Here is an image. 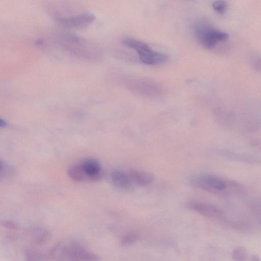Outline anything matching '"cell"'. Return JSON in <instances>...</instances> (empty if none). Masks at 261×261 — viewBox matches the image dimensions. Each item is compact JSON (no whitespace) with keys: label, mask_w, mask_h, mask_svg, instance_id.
I'll use <instances>...</instances> for the list:
<instances>
[{"label":"cell","mask_w":261,"mask_h":261,"mask_svg":"<svg viewBox=\"0 0 261 261\" xmlns=\"http://www.w3.org/2000/svg\"><path fill=\"white\" fill-rule=\"evenodd\" d=\"M51 256L57 260H98L96 254L74 241H63L59 243L51 252Z\"/></svg>","instance_id":"obj_3"},{"label":"cell","mask_w":261,"mask_h":261,"mask_svg":"<svg viewBox=\"0 0 261 261\" xmlns=\"http://www.w3.org/2000/svg\"><path fill=\"white\" fill-rule=\"evenodd\" d=\"M7 125V123L3 120L0 119V127H5Z\"/></svg>","instance_id":"obj_16"},{"label":"cell","mask_w":261,"mask_h":261,"mask_svg":"<svg viewBox=\"0 0 261 261\" xmlns=\"http://www.w3.org/2000/svg\"><path fill=\"white\" fill-rule=\"evenodd\" d=\"M122 42L125 46L135 51L140 60L145 64L157 65L165 63L168 60L166 55L153 50L145 43L135 39L125 37Z\"/></svg>","instance_id":"obj_5"},{"label":"cell","mask_w":261,"mask_h":261,"mask_svg":"<svg viewBox=\"0 0 261 261\" xmlns=\"http://www.w3.org/2000/svg\"><path fill=\"white\" fill-rule=\"evenodd\" d=\"M59 41L66 52L79 58L93 61L102 56V51L98 46L75 34L63 33L60 36Z\"/></svg>","instance_id":"obj_2"},{"label":"cell","mask_w":261,"mask_h":261,"mask_svg":"<svg viewBox=\"0 0 261 261\" xmlns=\"http://www.w3.org/2000/svg\"><path fill=\"white\" fill-rule=\"evenodd\" d=\"M121 83L126 89L136 95L147 97H156L163 93L162 87L157 82L143 77L125 76Z\"/></svg>","instance_id":"obj_4"},{"label":"cell","mask_w":261,"mask_h":261,"mask_svg":"<svg viewBox=\"0 0 261 261\" xmlns=\"http://www.w3.org/2000/svg\"><path fill=\"white\" fill-rule=\"evenodd\" d=\"M96 20V16L91 13H85L70 16L60 17L58 22L68 28H80L88 26Z\"/></svg>","instance_id":"obj_7"},{"label":"cell","mask_w":261,"mask_h":261,"mask_svg":"<svg viewBox=\"0 0 261 261\" xmlns=\"http://www.w3.org/2000/svg\"><path fill=\"white\" fill-rule=\"evenodd\" d=\"M251 260L252 261H259V258L255 255H252L251 257Z\"/></svg>","instance_id":"obj_17"},{"label":"cell","mask_w":261,"mask_h":261,"mask_svg":"<svg viewBox=\"0 0 261 261\" xmlns=\"http://www.w3.org/2000/svg\"><path fill=\"white\" fill-rule=\"evenodd\" d=\"M194 33L199 43L209 50L213 49L229 38V34L216 29L204 21L199 22L195 25Z\"/></svg>","instance_id":"obj_6"},{"label":"cell","mask_w":261,"mask_h":261,"mask_svg":"<svg viewBox=\"0 0 261 261\" xmlns=\"http://www.w3.org/2000/svg\"><path fill=\"white\" fill-rule=\"evenodd\" d=\"M2 169V167L1 164H0V173H1Z\"/></svg>","instance_id":"obj_18"},{"label":"cell","mask_w":261,"mask_h":261,"mask_svg":"<svg viewBox=\"0 0 261 261\" xmlns=\"http://www.w3.org/2000/svg\"><path fill=\"white\" fill-rule=\"evenodd\" d=\"M129 175L133 183L141 187L151 185L155 179L152 173L136 169L130 170Z\"/></svg>","instance_id":"obj_11"},{"label":"cell","mask_w":261,"mask_h":261,"mask_svg":"<svg viewBox=\"0 0 261 261\" xmlns=\"http://www.w3.org/2000/svg\"><path fill=\"white\" fill-rule=\"evenodd\" d=\"M85 178V182H97L103 176L100 163L95 159H87L80 162Z\"/></svg>","instance_id":"obj_9"},{"label":"cell","mask_w":261,"mask_h":261,"mask_svg":"<svg viewBox=\"0 0 261 261\" xmlns=\"http://www.w3.org/2000/svg\"><path fill=\"white\" fill-rule=\"evenodd\" d=\"M246 257V251L244 247L238 246L232 252V258L234 260H244Z\"/></svg>","instance_id":"obj_15"},{"label":"cell","mask_w":261,"mask_h":261,"mask_svg":"<svg viewBox=\"0 0 261 261\" xmlns=\"http://www.w3.org/2000/svg\"><path fill=\"white\" fill-rule=\"evenodd\" d=\"M111 178L114 185L121 190L129 191L133 188V182L130 176L122 171H113Z\"/></svg>","instance_id":"obj_10"},{"label":"cell","mask_w":261,"mask_h":261,"mask_svg":"<svg viewBox=\"0 0 261 261\" xmlns=\"http://www.w3.org/2000/svg\"><path fill=\"white\" fill-rule=\"evenodd\" d=\"M139 239V236L135 233H130L125 235L122 239L121 244L127 247L134 244Z\"/></svg>","instance_id":"obj_13"},{"label":"cell","mask_w":261,"mask_h":261,"mask_svg":"<svg viewBox=\"0 0 261 261\" xmlns=\"http://www.w3.org/2000/svg\"><path fill=\"white\" fill-rule=\"evenodd\" d=\"M69 177L77 182H85V178L80 163L71 166L67 170Z\"/></svg>","instance_id":"obj_12"},{"label":"cell","mask_w":261,"mask_h":261,"mask_svg":"<svg viewBox=\"0 0 261 261\" xmlns=\"http://www.w3.org/2000/svg\"><path fill=\"white\" fill-rule=\"evenodd\" d=\"M190 182L195 188L217 195H239L244 191L243 188L239 183L209 174L194 176L190 178Z\"/></svg>","instance_id":"obj_1"},{"label":"cell","mask_w":261,"mask_h":261,"mask_svg":"<svg viewBox=\"0 0 261 261\" xmlns=\"http://www.w3.org/2000/svg\"><path fill=\"white\" fill-rule=\"evenodd\" d=\"M187 208L208 218L222 220L225 214L219 208L211 204L198 202H191L187 204Z\"/></svg>","instance_id":"obj_8"},{"label":"cell","mask_w":261,"mask_h":261,"mask_svg":"<svg viewBox=\"0 0 261 261\" xmlns=\"http://www.w3.org/2000/svg\"><path fill=\"white\" fill-rule=\"evenodd\" d=\"M212 8L216 13L219 15H223L227 12L228 5L223 0H218L213 3Z\"/></svg>","instance_id":"obj_14"}]
</instances>
